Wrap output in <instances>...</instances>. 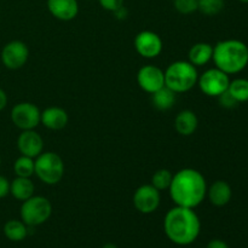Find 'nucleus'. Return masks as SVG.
Here are the masks:
<instances>
[{
    "label": "nucleus",
    "mask_w": 248,
    "mask_h": 248,
    "mask_svg": "<svg viewBox=\"0 0 248 248\" xmlns=\"http://www.w3.org/2000/svg\"><path fill=\"white\" fill-rule=\"evenodd\" d=\"M7 106V94L2 89H0V111L4 110Z\"/></svg>",
    "instance_id": "nucleus-32"
},
{
    "label": "nucleus",
    "mask_w": 248,
    "mask_h": 248,
    "mask_svg": "<svg viewBox=\"0 0 248 248\" xmlns=\"http://www.w3.org/2000/svg\"><path fill=\"white\" fill-rule=\"evenodd\" d=\"M138 86L147 93H154L165 86V72L161 68L147 64L137 73Z\"/></svg>",
    "instance_id": "nucleus-12"
},
{
    "label": "nucleus",
    "mask_w": 248,
    "mask_h": 248,
    "mask_svg": "<svg viewBox=\"0 0 248 248\" xmlns=\"http://www.w3.org/2000/svg\"><path fill=\"white\" fill-rule=\"evenodd\" d=\"M225 7V0H198V10L205 16H216Z\"/></svg>",
    "instance_id": "nucleus-24"
},
{
    "label": "nucleus",
    "mask_w": 248,
    "mask_h": 248,
    "mask_svg": "<svg viewBox=\"0 0 248 248\" xmlns=\"http://www.w3.org/2000/svg\"><path fill=\"white\" fill-rule=\"evenodd\" d=\"M212 61L216 68L228 75L237 74L248 64V46L237 39L219 41L213 46Z\"/></svg>",
    "instance_id": "nucleus-3"
},
{
    "label": "nucleus",
    "mask_w": 248,
    "mask_h": 248,
    "mask_svg": "<svg viewBox=\"0 0 248 248\" xmlns=\"http://www.w3.org/2000/svg\"><path fill=\"white\" fill-rule=\"evenodd\" d=\"M199 126V119L193 110L179 111L178 115L174 119V128L181 136H191L195 133Z\"/></svg>",
    "instance_id": "nucleus-17"
},
{
    "label": "nucleus",
    "mask_w": 248,
    "mask_h": 248,
    "mask_svg": "<svg viewBox=\"0 0 248 248\" xmlns=\"http://www.w3.org/2000/svg\"><path fill=\"white\" fill-rule=\"evenodd\" d=\"M68 121H69L68 113L61 107H48L41 111L40 124H43L48 130H63L68 125Z\"/></svg>",
    "instance_id": "nucleus-15"
},
{
    "label": "nucleus",
    "mask_w": 248,
    "mask_h": 248,
    "mask_svg": "<svg viewBox=\"0 0 248 248\" xmlns=\"http://www.w3.org/2000/svg\"><path fill=\"white\" fill-rule=\"evenodd\" d=\"M169 191L174 205L194 210L205 200L207 183L198 170L183 169L173 174Z\"/></svg>",
    "instance_id": "nucleus-1"
},
{
    "label": "nucleus",
    "mask_w": 248,
    "mask_h": 248,
    "mask_svg": "<svg viewBox=\"0 0 248 248\" xmlns=\"http://www.w3.org/2000/svg\"><path fill=\"white\" fill-rule=\"evenodd\" d=\"M212 56L213 46L208 43L194 44L188 52L189 62L195 65L196 68L207 64L210 61H212Z\"/></svg>",
    "instance_id": "nucleus-18"
},
{
    "label": "nucleus",
    "mask_w": 248,
    "mask_h": 248,
    "mask_svg": "<svg viewBox=\"0 0 248 248\" xmlns=\"http://www.w3.org/2000/svg\"><path fill=\"white\" fill-rule=\"evenodd\" d=\"M113 14H114V16H115L118 19H126V18H127V16H128L127 9H126L124 5L121 7H119L118 10H115Z\"/></svg>",
    "instance_id": "nucleus-31"
},
{
    "label": "nucleus",
    "mask_w": 248,
    "mask_h": 248,
    "mask_svg": "<svg viewBox=\"0 0 248 248\" xmlns=\"http://www.w3.org/2000/svg\"><path fill=\"white\" fill-rule=\"evenodd\" d=\"M10 194V181L0 174V199L6 198Z\"/></svg>",
    "instance_id": "nucleus-29"
},
{
    "label": "nucleus",
    "mask_w": 248,
    "mask_h": 248,
    "mask_svg": "<svg viewBox=\"0 0 248 248\" xmlns=\"http://www.w3.org/2000/svg\"><path fill=\"white\" fill-rule=\"evenodd\" d=\"M165 72V86L176 93H184L194 89L199 80L195 65L189 61H176L167 67Z\"/></svg>",
    "instance_id": "nucleus-4"
},
{
    "label": "nucleus",
    "mask_w": 248,
    "mask_h": 248,
    "mask_svg": "<svg viewBox=\"0 0 248 248\" xmlns=\"http://www.w3.org/2000/svg\"><path fill=\"white\" fill-rule=\"evenodd\" d=\"M206 248H229V246H228L227 242L223 241V240L215 239L212 240V241L208 242Z\"/></svg>",
    "instance_id": "nucleus-30"
},
{
    "label": "nucleus",
    "mask_w": 248,
    "mask_h": 248,
    "mask_svg": "<svg viewBox=\"0 0 248 248\" xmlns=\"http://www.w3.org/2000/svg\"><path fill=\"white\" fill-rule=\"evenodd\" d=\"M172 172L167 169H160L153 174L152 177V186L156 188L159 191L169 190L172 182Z\"/></svg>",
    "instance_id": "nucleus-25"
},
{
    "label": "nucleus",
    "mask_w": 248,
    "mask_h": 248,
    "mask_svg": "<svg viewBox=\"0 0 248 248\" xmlns=\"http://www.w3.org/2000/svg\"><path fill=\"white\" fill-rule=\"evenodd\" d=\"M136 51L143 58L153 60L160 56L164 48V43L159 34L153 31H142L136 35L133 41Z\"/></svg>",
    "instance_id": "nucleus-9"
},
{
    "label": "nucleus",
    "mask_w": 248,
    "mask_h": 248,
    "mask_svg": "<svg viewBox=\"0 0 248 248\" xmlns=\"http://www.w3.org/2000/svg\"><path fill=\"white\" fill-rule=\"evenodd\" d=\"M174 9L182 15H190L198 11V0H173Z\"/></svg>",
    "instance_id": "nucleus-26"
},
{
    "label": "nucleus",
    "mask_w": 248,
    "mask_h": 248,
    "mask_svg": "<svg viewBox=\"0 0 248 248\" xmlns=\"http://www.w3.org/2000/svg\"><path fill=\"white\" fill-rule=\"evenodd\" d=\"M164 230L171 242L178 246H188L200 235V218L193 208L174 206L165 216Z\"/></svg>",
    "instance_id": "nucleus-2"
},
{
    "label": "nucleus",
    "mask_w": 248,
    "mask_h": 248,
    "mask_svg": "<svg viewBox=\"0 0 248 248\" xmlns=\"http://www.w3.org/2000/svg\"><path fill=\"white\" fill-rule=\"evenodd\" d=\"M161 202L160 191L152 184L140 186L133 194V206L138 212L143 215H150L159 208Z\"/></svg>",
    "instance_id": "nucleus-11"
},
{
    "label": "nucleus",
    "mask_w": 248,
    "mask_h": 248,
    "mask_svg": "<svg viewBox=\"0 0 248 248\" xmlns=\"http://www.w3.org/2000/svg\"><path fill=\"white\" fill-rule=\"evenodd\" d=\"M34 170H35V165H34L33 157L21 155L14 162V172L16 174V177L31 178L34 174Z\"/></svg>",
    "instance_id": "nucleus-23"
},
{
    "label": "nucleus",
    "mask_w": 248,
    "mask_h": 248,
    "mask_svg": "<svg viewBox=\"0 0 248 248\" xmlns=\"http://www.w3.org/2000/svg\"><path fill=\"white\" fill-rule=\"evenodd\" d=\"M40 109L31 102H21L11 109L12 124L22 131L35 130L40 124Z\"/></svg>",
    "instance_id": "nucleus-8"
},
{
    "label": "nucleus",
    "mask_w": 248,
    "mask_h": 248,
    "mask_svg": "<svg viewBox=\"0 0 248 248\" xmlns=\"http://www.w3.org/2000/svg\"><path fill=\"white\" fill-rule=\"evenodd\" d=\"M17 148L21 155L35 159L44 150L43 137L34 130L22 131L17 138Z\"/></svg>",
    "instance_id": "nucleus-13"
},
{
    "label": "nucleus",
    "mask_w": 248,
    "mask_h": 248,
    "mask_svg": "<svg viewBox=\"0 0 248 248\" xmlns=\"http://www.w3.org/2000/svg\"><path fill=\"white\" fill-rule=\"evenodd\" d=\"M102 248H119V247L116 246L115 244H111V242H109V244H106Z\"/></svg>",
    "instance_id": "nucleus-33"
},
{
    "label": "nucleus",
    "mask_w": 248,
    "mask_h": 248,
    "mask_svg": "<svg viewBox=\"0 0 248 248\" xmlns=\"http://www.w3.org/2000/svg\"><path fill=\"white\" fill-rule=\"evenodd\" d=\"M19 215L22 222L29 228L39 227L50 219L52 215V205L45 196L33 195L22 202Z\"/></svg>",
    "instance_id": "nucleus-6"
},
{
    "label": "nucleus",
    "mask_w": 248,
    "mask_h": 248,
    "mask_svg": "<svg viewBox=\"0 0 248 248\" xmlns=\"http://www.w3.org/2000/svg\"><path fill=\"white\" fill-rule=\"evenodd\" d=\"M239 1L244 2V4H248V0H239Z\"/></svg>",
    "instance_id": "nucleus-34"
},
{
    "label": "nucleus",
    "mask_w": 248,
    "mask_h": 248,
    "mask_svg": "<svg viewBox=\"0 0 248 248\" xmlns=\"http://www.w3.org/2000/svg\"><path fill=\"white\" fill-rule=\"evenodd\" d=\"M46 5L48 12L63 22L73 21L79 14L78 0H47Z\"/></svg>",
    "instance_id": "nucleus-14"
},
{
    "label": "nucleus",
    "mask_w": 248,
    "mask_h": 248,
    "mask_svg": "<svg viewBox=\"0 0 248 248\" xmlns=\"http://www.w3.org/2000/svg\"><path fill=\"white\" fill-rule=\"evenodd\" d=\"M230 84L229 75L218 68H211L199 77L198 85L208 97H218L224 93Z\"/></svg>",
    "instance_id": "nucleus-7"
},
{
    "label": "nucleus",
    "mask_w": 248,
    "mask_h": 248,
    "mask_svg": "<svg viewBox=\"0 0 248 248\" xmlns=\"http://www.w3.org/2000/svg\"><path fill=\"white\" fill-rule=\"evenodd\" d=\"M228 91L239 103L248 102V79L237 78V79L232 80L230 81Z\"/></svg>",
    "instance_id": "nucleus-22"
},
{
    "label": "nucleus",
    "mask_w": 248,
    "mask_h": 248,
    "mask_svg": "<svg viewBox=\"0 0 248 248\" xmlns=\"http://www.w3.org/2000/svg\"><path fill=\"white\" fill-rule=\"evenodd\" d=\"M35 186L31 178L26 177H16L10 182V194L18 201H26L34 195Z\"/></svg>",
    "instance_id": "nucleus-19"
},
{
    "label": "nucleus",
    "mask_w": 248,
    "mask_h": 248,
    "mask_svg": "<svg viewBox=\"0 0 248 248\" xmlns=\"http://www.w3.org/2000/svg\"><path fill=\"white\" fill-rule=\"evenodd\" d=\"M28 225L24 224L22 220L10 219L4 224L2 232L5 237L12 242H21L28 236Z\"/></svg>",
    "instance_id": "nucleus-21"
},
{
    "label": "nucleus",
    "mask_w": 248,
    "mask_h": 248,
    "mask_svg": "<svg viewBox=\"0 0 248 248\" xmlns=\"http://www.w3.org/2000/svg\"><path fill=\"white\" fill-rule=\"evenodd\" d=\"M34 174L47 186H55L64 176V162L62 157L53 152H43L34 159Z\"/></svg>",
    "instance_id": "nucleus-5"
},
{
    "label": "nucleus",
    "mask_w": 248,
    "mask_h": 248,
    "mask_svg": "<svg viewBox=\"0 0 248 248\" xmlns=\"http://www.w3.org/2000/svg\"><path fill=\"white\" fill-rule=\"evenodd\" d=\"M99 5L107 11L114 12L124 5V0H98Z\"/></svg>",
    "instance_id": "nucleus-28"
},
{
    "label": "nucleus",
    "mask_w": 248,
    "mask_h": 248,
    "mask_svg": "<svg viewBox=\"0 0 248 248\" xmlns=\"http://www.w3.org/2000/svg\"><path fill=\"white\" fill-rule=\"evenodd\" d=\"M29 58V48L21 40L7 43L1 50V62L7 69L17 70L23 67Z\"/></svg>",
    "instance_id": "nucleus-10"
},
{
    "label": "nucleus",
    "mask_w": 248,
    "mask_h": 248,
    "mask_svg": "<svg viewBox=\"0 0 248 248\" xmlns=\"http://www.w3.org/2000/svg\"><path fill=\"white\" fill-rule=\"evenodd\" d=\"M206 196L210 199L213 206L223 207V206L228 205L232 200V186L225 181H216L213 182L210 188H207V195Z\"/></svg>",
    "instance_id": "nucleus-16"
},
{
    "label": "nucleus",
    "mask_w": 248,
    "mask_h": 248,
    "mask_svg": "<svg viewBox=\"0 0 248 248\" xmlns=\"http://www.w3.org/2000/svg\"><path fill=\"white\" fill-rule=\"evenodd\" d=\"M0 166H1V156H0Z\"/></svg>",
    "instance_id": "nucleus-35"
},
{
    "label": "nucleus",
    "mask_w": 248,
    "mask_h": 248,
    "mask_svg": "<svg viewBox=\"0 0 248 248\" xmlns=\"http://www.w3.org/2000/svg\"><path fill=\"white\" fill-rule=\"evenodd\" d=\"M217 98H218V102H219L220 107H223V108H225V109H232V108H235V107H237V104H239V102H237L236 99H235L234 97L229 93V91H228V90L224 92V93H222L220 96H218Z\"/></svg>",
    "instance_id": "nucleus-27"
},
{
    "label": "nucleus",
    "mask_w": 248,
    "mask_h": 248,
    "mask_svg": "<svg viewBox=\"0 0 248 248\" xmlns=\"http://www.w3.org/2000/svg\"><path fill=\"white\" fill-rule=\"evenodd\" d=\"M176 101L177 93L167 86H164L162 89L157 90L156 92L152 93V103L157 110H169V109H171L174 106Z\"/></svg>",
    "instance_id": "nucleus-20"
}]
</instances>
